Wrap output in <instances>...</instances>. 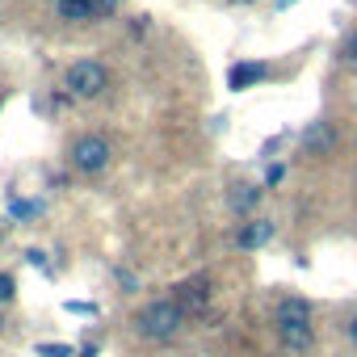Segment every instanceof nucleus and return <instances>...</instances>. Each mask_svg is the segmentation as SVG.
I'll return each instance as SVG.
<instances>
[{"instance_id": "f257e3e1", "label": "nucleus", "mask_w": 357, "mask_h": 357, "mask_svg": "<svg viewBox=\"0 0 357 357\" xmlns=\"http://www.w3.org/2000/svg\"><path fill=\"white\" fill-rule=\"evenodd\" d=\"M185 307L176 303V298H155V303H147L143 311H139V319H135V332L143 336V340H172L176 332L185 328Z\"/></svg>"}, {"instance_id": "f03ea898", "label": "nucleus", "mask_w": 357, "mask_h": 357, "mask_svg": "<svg viewBox=\"0 0 357 357\" xmlns=\"http://www.w3.org/2000/svg\"><path fill=\"white\" fill-rule=\"evenodd\" d=\"M68 93L72 97H80V101H89V97H101L105 89H109V72H105V63H97V59H80V63H72L68 68Z\"/></svg>"}, {"instance_id": "7ed1b4c3", "label": "nucleus", "mask_w": 357, "mask_h": 357, "mask_svg": "<svg viewBox=\"0 0 357 357\" xmlns=\"http://www.w3.org/2000/svg\"><path fill=\"white\" fill-rule=\"evenodd\" d=\"M109 155H114V147H109V139H101V135H80L76 143H72V164L80 168V172H101L105 164H109Z\"/></svg>"}, {"instance_id": "20e7f679", "label": "nucleus", "mask_w": 357, "mask_h": 357, "mask_svg": "<svg viewBox=\"0 0 357 357\" xmlns=\"http://www.w3.org/2000/svg\"><path fill=\"white\" fill-rule=\"evenodd\" d=\"M278 340L290 357H303L315 349V328L311 324H286V328H278Z\"/></svg>"}, {"instance_id": "39448f33", "label": "nucleus", "mask_w": 357, "mask_h": 357, "mask_svg": "<svg viewBox=\"0 0 357 357\" xmlns=\"http://www.w3.org/2000/svg\"><path fill=\"white\" fill-rule=\"evenodd\" d=\"M273 219H248L240 231H236V244L244 248V252H257V248H265L269 240H273Z\"/></svg>"}, {"instance_id": "423d86ee", "label": "nucleus", "mask_w": 357, "mask_h": 357, "mask_svg": "<svg viewBox=\"0 0 357 357\" xmlns=\"http://www.w3.org/2000/svg\"><path fill=\"white\" fill-rule=\"evenodd\" d=\"M286 324H311V303L298 298V294L278 298V307H273V328H286Z\"/></svg>"}, {"instance_id": "0eeeda50", "label": "nucleus", "mask_w": 357, "mask_h": 357, "mask_svg": "<svg viewBox=\"0 0 357 357\" xmlns=\"http://www.w3.org/2000/svg\"><path fill=\"white\" fill-rule=\"evenodd\" d=\"M176 303L185 307V315H198L206 303H211V282L206 278H194V282H181L176 286V294H172Z\"/></svg>"}, {"instance_id": "6e6552de", "label": "nucleus", "mask_w": 357, "mask_h": 357, "mask_svg": "<svg viewBox=\"0 0 357 357\" xmlns=\"http://www.w3.org/2000/svg\"><path fill=\"white\" fill-rule=\"evenodd\" d=\"M303 147H307L311 155H328V151L336 147V130H332V122H307V130H303Z\"/></svg>"}, {"instance_id": "1a4fd4ad", "label": "nucleus", "mask_w": 357, "mask_h": 357, "mask_svg": "<svg viewBox=\"0 0 357 357\" xmlns=\"http://www.w3.org/2000/svg\"><path fill=\"white\" fill-rule=\"evenodd\" d=\"M265 76H269V68H265V63H236V68L227 72V84L240 93V89H252V84H261Z\"/></svg>"}, {"instance_id": "9d476101", "label": "nucleus", "mask_w": 357, "mask_h": 357, "mask_svg": "<svg viewBox=\"0 0 357 357\" xmlns=\"http://www.w3.org/2000/svg\"><path fill=\"white\" fill-rule=\"evenodd\" d=\"M55 13L63 22H89L97 13V5H93V0H55Z\"/></svg>"}, {"instance_id": "9b49d317", "label": "nucleus", "mask_w": 357, "mask_h": 357, "mask_svg": "<svg viewBox=\"0 0 357 357\" xmlns=\"http://www.w3.org/2000/svg\"><path fill=\"white\" fill-rule=\"evenodd\" d=\"M227 202H231V211H236V215H252V211H257V202H261V185H236Z\"/></svg>"}, {"instance_id": "f8f14e48", "label": "nucleus", "mask_w": 357, "mask_h": 357, "mask_svg": "<svg viewBox=\"0 0 357 357\" xmlns=\"http://www.w3.org/2000/svg\"><path fill=\"white\" fill-rule=\"evenodd\" d=\"M9 215H13V219H38V215H43V202H22V198H13V202H9Z\"/></svg>"}, {"instance_id": "ddd939ff", "label": "nucleus", "mask_w": 357, "mask_h": 357, "mask_svg": "<svg viewBox=\"0 0 357 357\" xmlns=\"http://www.w3.org/2000/svg\"><path fill=\"white\" fill-rule=\"evenodd\" d=\"M17 294V282H13V273H0V303H9Z\"/></svg>"}, {"instance_id": "4468645a", "label": "nucleus", "mask_w": 357, "mask_h": 357, "mask_svg": "<svg viewBox=\"0 0 357 357\" xmlns=\"http://www.w3.org/2000/svg\"><path fill=\"white\" fill-rule=\"evenodd\" d=\"M68 311H72V315H97V303H84V298H72V303H68Z\"/></svg>"}, {"instance_id": "2eb2a0df", "label": "nucleus", "mask_w": 357, "mask_h": 357, "mask_svg": "<svg viewBox=\"0 0 357 357\" xmlns=\"http://www.w3.org/2000/svg\"><path fill=\"white\" fill-rule=\"evenodd\" d=\"M38 357H72L68 344H38Z\"/></svg>"}, {"instance_id": "dca6fc26", "label": "nucleus", "mask_w": 357, "mask_h": 357, "mask_svg": "<svg viewBox=\"0 0 357 357\" xmlns=\"http://www.w3.org/2000/svg\"><path fill=\"white\" fill-rule=\"evenodd\" d=\"M344 63H353L357 68V30L349 34V43H344Z\"/></svg>"}, {"instance_id": "f3484780", "label": "nucleus", "mask_w": 357, "mask_h": 357, "mask_svg": "<svg viewBox=\"0 0 357 357\" xmlns=\"http://www.w3.org/2000/svg\"><path fill=\"white\" fill-rule=\"evenodd\" d=\"M282 176H286V168H282V164H269V168H265V185H278Z\"/></svg>"}, {"instance_id": "a211bd4d", "label": "nucleus", "mask_w": 357, "mask_h": 357, "mask_svg": "<svg viewBox=\"0 0 357 357\" xmlns=\"http://www.w3.org/2000/svg\"><path fill=\"white\" fill-rule=\"evenodd\" d=\"M26 261H30L34 269H47V252H38V248H30V252H26Z\"/></svg>"}, {"instance_id": "6ab92c4d", "label": "nucleus", "mask_w": 357, "mask_h": 357, "mask_svg": "<svg viewBox=\"0 0 357 357\" xmlns=\"http://www.w3.org/2000/svg\"><path fill=\"white\" fill-rule=\"evenodd\" d=\"M93 5H97V13H114V9H118V0H93Z\"/></svg>"}, {"instance_id": "aec40b11", "label": "nucleus", "mask_w": 357, "mask_h": 357, "mask_svg": "<svg viewBox=\"0 0 357 357\" xmlns=\"http://www.w3.org/2000/svg\"><path fill=\"white\" fill-rule=\"evenodd\" d=\"M344 332H349V340H353V344H357V315H353V319H349V324H344Z\"/></svg>"}, {"instance_id": "412c9836", "label": "nucleus", "mask_w": 357, "mask_h": 357, "mask_svg": "<svg viewBox=\"0 0 357 357\" xmlns=\"http://www.w3.org/2000/svg\"><path fill=\"white\" fill-rule=\"evenodd\" d=\"M290 5H298V0H273V9H290Z\"/></svg>"}, {"instance_id": "4be33fe9", "label": "nucleus", "mask_w": 357, "mask_h": 357, "mask_svg": "<svg viewBox=\"0 0 357 357\" xmlns=\"http://www.w3.org/2000/svg\"><path fill=\"white\" fill-rule=\"evenodd\" d=\"M80 357H97V349H93V344H84V349H80Z\"/></svg>"}, {"instance_id": "5701e85b", "label": "nucleus", "mask_w": 357, "mask_h": 357, "mask_svg": "<svg viewBox=\"0 0 357 357\" xmlns=\"http://www.w3.org/2000/svg\"><path fill=\"white\" fill-rule=\"evenodd\" d=\"M0 332H5V315H0Z\"/></svg>"}, {"instance_id": "b1692460", "label": "nucleus", "mask_w": 357, "mask_h": 357, "mask_svg": "<svg viewBox=\"0 0 357 357\" xmlns=\"http://www.w3.org/2000/svg\"><path fill=\"white\" fill-rule=\"evenodd\" d=\"M236 5H248V0H236Z\"/></svg>"}, {"instance_id": "393cba45", "label": "nucleus", "mask_w": 357, "mask_h": 357, "mask_svg": "<svg viewBox=\"0 0 357 357\" xmlns=\"http://www.w3.org/2000/svg\"><path fill=\"white\" fill-rule=\"evenodd\" d=\"M0 240H5V231H0Z\"/></svg>"}]
</instances>
